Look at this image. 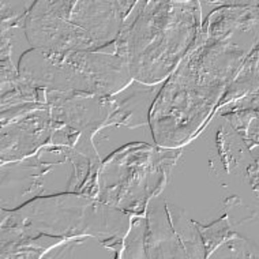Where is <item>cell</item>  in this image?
I'll return each mask as SVG.
<instances>
[{
	"label": "cell",
	"instance_id": "cell-5",
	"mask_svg": "<svg viewBox=\"0 0 259 259\" xmlns=\"http://www.w3.org/2000/svg\"><path fill=\"white\" fill-rule=\"evenodd\" d=\"M101 162L100 156L50 143L25 160L2 164V209L70 192L96 198Z\"/></svg>",
	"mask_w": 259,
	"mask_h": 259
},
{
	"label": "cell",
	"instance_id": "cell-8",
	"mask_svg": "<svg viewBox=\"0 0 259 259\" xmlns=\"http://www.w3.org/2000/svg\"><path fill=\"white\" fill-rule=\"evenodd\" d=\"M199 225L179 206L153 198L142 215H131L119 259H207Z\"/></svg>",
	"mask_w": 259,
	"mask_h": 259
},
{
	"label": "cell",
	"instance_id": "cell-10",
	"mask_svg": "<svg viewBox=\"0 0 259 259\" xmlns=\"http://www.w3.org/2000/svg\"><path fill=\"white\" fill-rule=\"evenodd\" d=\"M47 105L55 120L82 137L93 139L100 130L108 128L112 113L111 97L47 90Z\"/></svg>",
	"mask_w": 259,
	"mask_h": 259
},
{
	"label": "cell",
	"instance_id": "cell-11",
	"mask_svg": "<svg viewBox=\"0 0 259 259\" xmlns=\"http://www.w3.org/2000/svg\"><path fill=\"white\" fill-rule=\"evenodd\" d=\"M162 85L149 86L133 80L124 90L111 97L112 113L109 127L127 125L134 128L138 125L149 124V116L153 103Z\"/></svg>",
	"mask_w": 259,
	"mask_h": 259
},
{
	"label": "cell",
	"instance_id": "cell-13",
	"mask_svg": "<svg viewBox=\"0 0 259 259\" xmlns=\"http://www.w3.org/2000/svg\"><path fill=\"white\" fill-rule=\"evenodd\" d=\"M207 259H259V248L252 241L235 236L214 248Z\"/></svg>",
	"mask_w": 259,
	"mask_h": 259
},
{
	"label": "cell",
	"instance_id": "cell-3",
	"mask_svg": "<svg viewBox=\"0 0 259 259\" xmlns=\"http://www.w3.org/2000/svg\"><path fill=\"white\" fill-rule=\"evenodd\" d=\"M131 215L83 194H60L27 202L14 210L2 209V252H40L60 241L96 236L123 243Z\"/></svg>",
	"mask_w": 259,
	"mask_h": 259
},
{
	"label": "cell",
	"instance_id": "cell-7",
	"mask_svg": "<svg viewBox=\"0 0 259 259\" xmlns=\"http://www.w3.org/2000/svg\"><path fill=\"white\" fill-rule=\"evenodd\" d=\"M180 156V149L127 143L101 162L96 199L128 215L145 214L150 201L165 187Z\"/></svg>",
	"mask_w": 259,
	"mask_h": 259
},
{
	"label": "cell",
	"instance_id": "cell-2",
	"mask_svg": "<svg viewBox=\"0 0 259 259\" xmlns=\"http://www.w3.org/2000/svg\"><path fill=\"white\" fill-rule=\"evenodd\" d=\"M233 59V50L211 41L201 30L195 45L162 83L153 103L149 125L157 146L180 149L191 141L214 105L227 78V63Z\"/></svg>",
	"mask_w": 259,
	"mask_h": 259
},
{
	"label": "cell",
	"instance_id": "cell-9",
	"mask_svg": "<svg viewBox=\"0 0 259 259\" xmlns=\"http://www.w3.org/2000/svg\"><path fill=\"white\" fill-rule=\"evenodd\" d=\"M58 124L47 104L2 121V164L36 154L52 142Z\"/></svg>",
	"mask_w": 259,
	"mask_h": 259
},
{
	"label": "cell",
	"instance_id": "cell-12",
	"mask_svg": "<svg viewBox=\"0 0 259 259\" xmlns=\"http://www.w3.org/2000/svg\"><path fill=\"white\" fill-rule=\"evenodd\" d=\"M121 247L123 243L96 236H78L48 248L41 259H119Z\"/></svg>",
	"mask_w": 259,
	"mask_h": 259
},
{
	"label": "cell",
	"instance_id": "cell-4",
	"mask_svg": "<svg viewBox=\"0 0 259 259\" xmlns=\"http://www.w3.org/2000/svg\"><path fill=\"white\" fill-rule=\"evenodd\" d=\"M135 0H37L25 19L27 44L54 52H99L115 44Z\"/></svg>",
	"mask_w": 259,
	"mask_h": 259
},
{
	"label": "cell",
	"instance_id": "cell-1",
	"mask_svg": "<svg viewBox=\"0 0 259 259\" xmlns=\"http://www.w3.org/2000/svg\"><path fill=\"white\" fill-rule=\"evenodd\" d=\"M201 34V3L141 0L125 17L113 52L142 85H162Z\"/></svg>",
	"mask_w": 259,
	"mask_h": 259
},
{
	"label": "cell",
	"instance_id": "cell-6",
	"mask_svg": "<svg viewBox=\"0 0 259 259\" xmlns=\"http://www.w3.org/2000/svg\"><path fill=\"white\" fill-rule=\"evenodd\" d=\"M19 75L37 89L112 97L133 82L124 60L112 52H54L29 48L19 56Z\"/></svg>",
	"mask_w": 259,
	"mask_h": 259
}]
</instances>
